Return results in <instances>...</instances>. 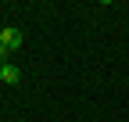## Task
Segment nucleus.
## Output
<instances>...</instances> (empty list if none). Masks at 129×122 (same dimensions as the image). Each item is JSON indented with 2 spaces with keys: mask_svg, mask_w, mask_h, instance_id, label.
Segmentation results:
<instances>
[{
  "mask_svg": "<svg viewBox=\"0 0 129 122\" xmlns=\"http://www.w3.org/2000/svg\"><path fill=\"white\" fill-rule=\"evenodd\" d=\"M0 43H4L7 50H18V47H22V29H14V25L0 29Z\"/></svg>",
  "mask_w": 129,
  "mask_h": 122,
  "instance_id": "obj_1",
  "label": "nucleus"
},
{
  "mask_svg": "<svg viewBox=\"0 0 129 122\" xmlns=\"http://www.w3.org/2000/svg\"><path fill=\"white\" fill-rule=\"evenodd\" d=\"M0 79H4L7 86H18V83H22V68L7 61V65H0Z\"/></svg>",
  "mask_w": 129,
  "mask_h": 122,
  "instance_id": "obj_2",
  "label": "nucleus"
},
{
  "mask_svg": "<svg viewBox=\"0 0 129 122\" xmlns=\"http://www.w3.org/2000/svg\"><path fill=\"white\" fill-rule=\"evenodd\" d=\"M7 54H11V50L4 47V43H0V65H7Z\"/></svg>",
  "mask_w": 129,
  "mask_h": 122,
  "instance_id": "obj_3",
  "label": "nucleus"
}]
</instances>
